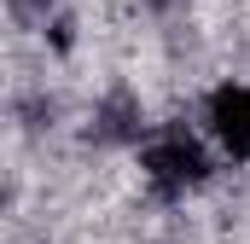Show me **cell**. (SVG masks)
I'll list each match as a JSON object with an SVG mask.
<instances>
[{"label":"cell","mask_w":250,"mask_h":244,"mask_svg":"<svg viewBox=\"0 0 250 244\" xmlns=\"http://www.w3.org/2000/svg\"><path fill=\"white\" fill-rule=\"evenodd\" d=\"M12 6H18V12H29V18H47L59 0H12Z\"/></svg>","instance_id":"3"},{"label":"cell","mask_w":250,"mask_h":244,"mask_svg":"<svg viewBox=\"0 0 250 244\" xmlns=\"http://www.w3.org/2000/svg\"><path fill=\"white\" fill-rule=\"evenodd\" d=\"M204 134L227 163H250V81H221L204 99Z\"/></svg>","instance_id":"2"},{"label":"cell","mask_w":250,"mask_h":244,"mask_svg":"<svg viewBox=\"0 0 250 244\" xmlns=\"http://www.w3.org/2000/svg\"><path fill=\"white\" fill-rule=\"evenodd\" d=\"M140 169H146L151 192H163V198H187L192 186L209 181V145L192 140L187 128H163L157 140H146Z\"/></svg>","instance_id":"1"}]
</instances>
